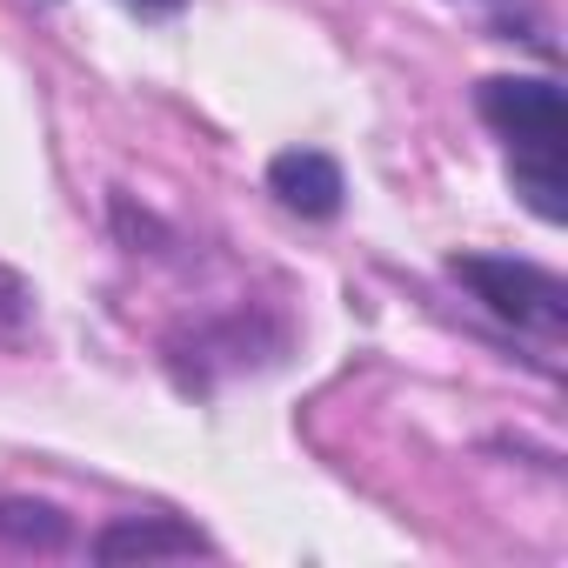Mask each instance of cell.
<instances>
[{"instance_id":"6da1fadb","label":"cell","mask_w":568,"mask_h":568,"mask_svg":"<svg viewBox=\"0 0 568 568\" xmlns=\"http://www.w3.org/2000/svg\"><path fill=\"white\" fill-rule=\"evenodd\" d=\"M475 114L501 141L508 187L548 227L568 221V101L548 74H488L475 88Z\"/></svg>"},{"instance_id":"7a4b0ae2","label":"cell","mask_w":568,"mask_h":568,"mask_svg":"<svg viewBox=\"0 0 568 568\" xmlns=\"http://www.w3.org/2000/svg\"><path fill=\"white\" fill-rule=\"evenodd\" d=\"M448 274L495 322H508L521 335H541V342L568 335V281L561 274H548L535 261H515V254H448Z\"/></svg>"},{"instance_id":"3957f363","label":"cell","mask_w":568,"mask_h":568,"mask_svg":"<svg viewBox=\"0 0 568 568\" xmlns=\"http://www.w3.org/2000/svg\"><path fill=\"white\" fill-rule=\"evenodd\" d=\"M267 194L288 214H302V221H335L348 187H342L335 154H322V148H281L267 161Z\"/></svg>"},{"instance_id":"277c9868","label":"cell","mask_w":568,"mask_h":568,"mask_svg":"<svg viewBox=\"0 0 568 568\" xmlns=\"http://www.w3.org/2000/svg\"><path fill=\"white\" fill-rule=\"evenodd\" d=\"M174 555H214V541L174 515H121L94 535V561H174Z\"/></svg>"},{"instance_id":"5b68a950","label":"cell","mask_w":568,"mask_h":568,"mask_svg":"<svg viewBox=\"0 0 568 568\" xmlns=\"http://www.w3.org/2000/svg\"><path fill=\"white\" fill-rule=\"evenodd\" d=\"M0 541H14V548H61L68 541V515L54 501H0Z\"/></svg>"},{"instance_id":"8992f818","label":"cell","mask_w":568,"mask_h":568,"mask_svg":"<svg viewBox=\"0 0 568 568\" xmlns=\"http://www.w3.org/2000/svg\"><path fill=\"white\" fill-rule=\"evenodd\" d=\"M121 8H128V14H141V21H174L187 0H121Z\"/></svg>"}]
</instances>
